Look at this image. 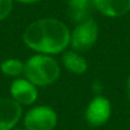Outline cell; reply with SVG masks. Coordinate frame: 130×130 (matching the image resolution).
Returning a JSON list of instances; mask_svg holds the SVG:
<instances>
[{
    "mask_svg": "<svg viewBox=\"0 0 130 130\" xmlns=\"http://www.w3.org/2000/svg\"><path fill=\"white\" fill-rule=\"evenodd\" d=\"M23 42L31 50L43 55L59 54L70 43V32L62 22L52 18H43L31 23L26 28Z\"/></svg>",
    "mask_w": 130,
    "mask_h": 130,
    "instance_id": "1",
    "label": "cell"
},
{
    "mask_svg": "<svg viewBox=\"0 0 130 130\" xmlns=\"http://www.w3.org/2000/svg\"><path fill=\"white\" fill-rule=\"evenodd\" d=\"M24 75L35 86H48L60 77V67L48 55L32 56L24 64Z\"/></svg>",
    "mask_w": 130,
    "mask_h": 130,
    "instance_id": "2",
    "label": "cell"
},
{
    "mask_svg": "<svg viewBox=\"0 0 130 130\" xmlns=\"http://www.w3.org/2000/svg\"><path fill=\"white\" fill-rule=\"evenodd\" d=\"M56 124L57 115L48 106L33 107L24 116L26 130H52Z\"/></svg>",
    "mask_w": 130,
    "mask_h": 130,
    "instance_id": "3",
    "label": "cell"
},
{
    "mask_svg": "<svg viewBox=\"0 0 130 130\" xmlns=\"http://www.w3.org/2000/svg\"><path fill=\"white\" fill-rule=\"evenodd\" d=\"M98 26L93 19H86L80 22L70 35V43L77 51L89 50L97 41Z\"/></svg>",
    "mask_w": 130,
    "mask_h": 130,
    "instance_id": "4",
    "label": "cell"
},
{
    "mask_svg": "<svg viewBox=\"0 0 130 130\" xmlns=\"http://www.w3.org/2000/svg\"><path fill=\"white\" fill-rule=\"evenodd\" d=\"M111 115V103L107 98L98 96L88 105L86 110V120L92 126H101L107 122Z\"/></svg>",
    "mask_w": 130,
    "mask_h": 130,
    "instance_id": "5",
    "label": "cell"
},
{
    "mask_svg": "<svg viewBox=\"0 0 130 130\" xmlns=\"http://www.w3.org/2000/svg\"><path fill=\"white\" fill-rule=\"evenodd\" d=\"M22 116V106L13 98H0V130H12Z\"/></svg>",
    "mask_w": 130,
    "mask_h": 130,
    "instance_id": "6",
    "label": "cell"
},
{
    "mask_svg": "<svg viewBox=\"0 0 130 130\" xmlns=\"http://www.w3.org/2000/svg\"><path fill=\"white\" fill-rule=\"evenodd\" d=\"M12 98L22 105H32L38 96L37 88L27 79H15L10 86Z\"/></svg>",
    "mask_w": 130,
    "mask_h": 130,
    "instance_id": "7",
    "label": "cell"
},
{
    "mask_svg": "<svg viewBox=\"0 0 130 130\" xmlns=\"http://www.w3.org/2000/svg\"><path fill=\"white\" fill-rule=\"evenodd\" d=\"M94 8V0H68V15L77 23L89 19Z\"/></svg>",
    "mask_w": 130,
    "mask_h": 130,
    "instance_id": "8",
    "label": "cell"
},
{
    "mask_svg": "<svg viewBox=\"0 0 130 130\" xmlns=\"http://www.w3.org/2000/svg\"><path fill=\"white\" fill-rule=\"evenodd\" d=\"M94 7L103 15L121 17L130 10V0H94Z\"/></svg>",
    "mask_w": 130,
    "mask_h": 130,
    "instance_id": "9",
    "label": "cell"
},
{
    "mask_svg": "<svg viewBox=\"0 0 130 130\" xmlns=\"http://www.w3.org/2000/svg\"><path fill=\"white\" fill-rule=\"evenodd\" d=\"M62 64L69 72L74 74H83L87 72L88 64L83 56L74 51H68L62 56Z\"/></svg>",
    "mask_w": 130,
    "mask_h": 130,
    "instance_id": "10",
    "label": "cell"
},
{
    "mask_svg": "<svg viewBox=\"0 0 130 130\" xmlns=\"http://www.w3.org/2000/svg\"><path fill=\"white\" fill-rule=\"evenodd\" d=\"M0 69L7 77H18L24 73V64L18 59H8L2 62Z\"/></svg>",
    "mask_w": 130,
    "mask_h": 130,
    "instance_id": "11",
    "label": "cell"
},
{
    "mask_svg": "<svg viewBox=\"0 0 130 130\" xmlns=\"http://www.w3.org/2000/svg\"><path fill=\"white\" fill-rule=\"evenodd\" d=\"M13 0H0V21H4L12 12Z\"/></svg>",
    "mask_w": 130,
    "mask_h": 130,
    "instance_id": "12",
    "label": "cell"
},
{
    "mask_svg": "<svg viewBox=\"0 0 130 130\" xmlns=\"http://www.w3.org/2000/svg\"><path fill=\"white\" fill-rule=\"evenodd\" d=\"M126 92H127V97L130 100V75H129V78L126 80Z\"/></svg>",
    "mask_w": 130,
    "mask_h": 130,
    "instance_id": "13",
    "label": "cell"
},
{
    "mask_svg": "<svg viewBox=\"0 0 130 130\" xmlns=\"http://www.w3.org/2000/svg\"><path fill=\"white\" fill-rule=\"evenodd\" d=\"M19 3H23V4H32V3H37L40 0H17Z\"/></svg>",
    "mask_w": 130,
    "mask_h": 130,
    "instance_id": "14",
    "label": "cell"
},
{
    "mask_svg": "<svg viewBox=\"0 0 130 130\" xmlns=\"http://www.w3.org/2000/svg\"><path fill=\"white\" fill-rule=\"evenodd\" d=\"M12 130H23V129H12Z\"/></svg>",
    "mask_w": 130,
    "mask_h": 130,
    "instance_id": "15",
    "label": "cell"
}]
</instances>
